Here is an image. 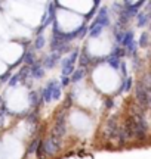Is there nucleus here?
<instances>
[{
  "label": "nucleus",
  "instance_id": "obj_21",
  "mask_svg": "<svg viewBox=\"0 0 151 159\" xmlns=\"http://www.w3.org/2000/svg\"><path fill=\"white\" fill-rule=\"evenodd\" d=\"M148 44V33H144L139 39V47H147Z\"/></svg>",
  "mask_w": 151,
  "mask_h": 159
},
{
  "label": "nucleus",
  "instance_id": "obj_4",
  "mask_svg": "<svg viewBox=\"0 0 151 159\" xmlns=\"http://www.w3.org/2000/svg\"><path fill=\"white\" fill-rule=\"evenodd\" d=\"M93 24H96V25L102 27V28L110 24V19H108V15H107V9H101L99 15L96 16V19H95V22Z\"/></svg>",
  "mask_w": 151,
  "mask_h": 159
},
{
  "label": "nucleus",
  "instance_id": "obj_10",
  "mask_svg": "<svg viewBox=\"0 0 151 159\" xmlns=\"http://www.w3.org/2000/svg\"><path fill=\"white\" fill-rule=\"evenodd\" d=\"M101 33H102V27H99L96 24H92V25H90V28H89V35H90V37L96 39V37L101 35Z\"/></svg>",
  "mask_w": 151,
  "mask_h": 159
},
{
  "label": "nucleus",
  "instance_id": "obj_28",
  "mask_svg": "<svg viewBox=\"0 0 151 159\" xmlns=\"http://www.w3.org/2000/svg\"><path fill=\"white\" fill-rule=\"evenodd\" d=\"M122 72L126 75V66H124V65H122Z\"/></svg>",
  "mask_w": 151,
  "mask_h": 159
},
{
  "label": "nucleus",
  "instance_id": "obj_24",
  "mask_svg": "<svg viewBox=\"0 0 151 159\" xmlns=\"http://www.w3.org/2000/svg\"><path fill=\"white\" fill-rule=\"evenodd\" d=\"M105 106H107L108 109L113 108V106H114V102H113V99H107V100H105Z\"/></svg>",
  "mask_w": 151,
  "mask_h": 159
},
{
  "label": "nucleus",
  "instance_id": "obj_5",
  "mask_svg": "<svg viewBox=\"0 0 151 159\" xmlns=\"http://www.w3.org/2000/svg\"><path fill=\"white\" fill-rule=\"evenodd\" d=\"M28 72L31 74V77L40 78L45 74V69H43V66H41L40 63H33V66H31V69H28Z\"/></svg>",
  "mask_w": 151,
  "mask_h": 159
},
{
  "label": "nucleus",
  "instance_id": "obj_1",
  "mask_svg": "<svg viewBox=\"0 0 151 159\" xmlns=\"http://www.w3.org/2000/svg\"><path fill=\"white\" fill-rule=\"evenodd\" d=\"M148 85L144 81H139L138 83V87H136V99L139 100V106L142 109H147L148 105H150V93H148Z\"/></svg>",
  "mask_w": 151,
  "mask_h": 159
},
{
  "label": "nucleus",
  "instance_id": "obj_20",
  "mask_svg": "<svg viewBox=\"0 0 151 159\" xmlns=\"http://www.w3.org/2000/svg\"><path fill=\"white\" fill-rule=\"evenodd\" d=\"M107 62L110 63L111 66H113V68L114 69H117L119 68V66H120V62H119V59H117V57H113V56H110L108 57V59H107Z\"/></svg>",
  "mask_w": 151,
  "mask_h": 159
},
{
  "label": "nucleus",
  "instance_id": "obj_3",
  "mask_svg": "<svg viewBox=\"0 0 151 159\" xmlns=\"http://www.w3.org/2000/svg\"><path fill=\"white\" fill-rule=\"evenodd\" d=\"M117 134H119L117 118L116 116H111V118L107 121V125H105V136L110 137V139H116Z\"/></svg>",
  "mask_w": 151,
  "mask_h": 159
},
{
  "label": "nucleus",
  "instance_id": "obj_7",
  "mask_svg": "<svg viewBox=\"0 0 151 159\" xmlns=\"http://www.w3.org/2000/svg\"><path fill=\"white\" fill-rule=\"evenodd\" d=\"M73 72H74V63L65 61L64 66H62V77H70Z\"/></svg>",
  "mask_w": 151,
  "mask_h": 159
},
{
  "label": "nucleus",
  "instance_id": "obj_18",
  "mask_svg": "<svg viewBox=\"0 0 151 159\" xmlns=\"http://www.w3.org/2000/svg\"><path fill=\"white\" fill-rule=\"evenodd\" d=\"M30 103H31V106H37L39 105V96H37V93L33 91V93H30Z\"/></svg>",
  "mask_w": 151,
  "mask_h": 159
},
{
  "label": "nucleus",
  "instance_id": "obj_11",
  "mask_svg": "<svg viewBox=\"0 0 151 159\" xmlns=\"http://www.w3.org/2000/svg\"><path fill=\"white\" fill-rule=\"evenodd\" d=\"M89 62H92V57L89 56L86 52H83V53L80 55V66H83V68H85V66H87V65H89Z\"/></svg>",
  "mask_w": 151,
  "mask_h": 159
},
{
  "label": "nucleus",
  "instance_id": "obj_15",
  "mask_svg": "<svg viewBox=\"0 0 151 159\" xmlns=\"http://www.w3.org/2000/svg\"><path fill=\"white\" fill-rule=\"evenodd\" d=\"M130 87H132V78L128 77V78L123 81V85H122V89H120V91H129Z\"/></svg>",
  "mask_w": 151,
  "mask_h": 159
},
{
  "label": "nucleus",
  "instance_id": "obj_12",
  "mask_svg": "<svg viewBox=\"0 0 151 159\" xmlns=\"http://www.w3.org/2000/svg\"><path fill=\"white\" fill-rule=\"evenodd\" d=\"M71 75H73V77H71L70 80L73 83H77V81H80V80L85 77V71H83V69H77V71H74Z\"/></svg>",
  "mask_w": 151,
  "mask_h": 159
},
{
  "label": "nucleus",
  "instance_id": "obj_13",
  "mask_svg": "<svg viewBox=\"0 0 151 159\" xmlns=\"http://www.w3.org/2000/svg\"><path fill=\"white\" fill-rule=\"evenodd\" d=\"M147 24H148V15L144 13V12H141L138 15V27H145Z\"/></svg>",
  "mask_w": 151,
  "mask_h": 159
},
{
  "label": "nucleus",
  "instance_id": "obj_17",
  "mask_svg": "<svg viewBox=\"0 0 151 159\" xmlns=\"http://www.w3.org/2000/svg\"><path fill=\"white\" fill-rule=\"evenodd\" d=\"M59 97H61V85H58L55 83V85L52 89V99H59Z\"/></svg>",
  "mask_w": 151,
  "mask_h": 159
},
{
  "label": "nucleus",
  "instance_id": "obj_27",
  "mask_svg": "<svg viewBox=\"0 0 151 159\" xmlns=\"http://www.w3.org/2000/svg\"><path fill=\"white\" fill-rule=\"evenodd\" d=\"M18 80H19V77H18V75H15V77L11 80V83H9V84H11V85H15L18 83Z\"/></svg>",
  "mask_w": 151,
  "mask_h": 159
},
{
  "label": "nucleus",
  "instance_id": "obj_25",
  "mask_svg": "<svg viewBox=\"0 0 151 159\" xmlns=\"http://www.w3.org/2000/svg\"><path fill=\"white\" fill-rule=\"evenodd\" d=\"M70 81H71L70 77H62V85H64V87L70 84Z\"/></svg>",
  "mask_w": 151,
  "mask_h": 159
},
{
  "label": "nucleus",
  "instance_id": "obj_22",
  "mask_svg": "<svg viewBox=\"0 0 151 159\" xmlns=\"http://www.w3.org/2000/svg\"><path fill=\"white\" fill-rule=\"evenodd\" d=\"M123 55H124V50H123V49H120V47L117 46L116 49L113 50V55H111V56H113V57H117V59H120Z\"/></svg>",
  "mask_w": 151,
  "mask_h": 159
},
{
  "label": "nucleus",
  "instance_id": "obj_14",
  "mask_svg": "<svg viewBox=\"0 0 151 159\" xmlns=\"http://www.w3.org/2000/svg\"><path fill=\"white\" fill-rule=\"evenodd\" d=\"M21 61H24V62L28 63V65L34 63V53H33V52H25V53H24V57Z\"/></svg>",
  "mask_w": 151,
  "mask_h": 159
},
{
  "label": "nucleus",
  "instance_id": "obj_26",
  "mask_svg": "<svg viewBox=\"0 0 151 159\" xmlns=\"http://www.w3.org/2000/svg\"><path fill=\"white\" fill-rule=\"evenodd\" d=\"M123 35H124V33H117V34H116V39H117V41H119V43H122Z\"/></svg>",
  "mask_w": 151,
  "mask_h": 159
},
{
  "label": "nucleus",
  "instance_id": "obj_16",
  "mask_svg": "<svg viewBox=\"0 0 151 159\" xmlns=\"http://www.w3.org/2000/svg\"><path fill=\"white\" fill-rule=\"evenodd\" d=\"M36 150H37V152H36V153H37V158L39 159H43L45 158V146H43V142H39V148L36 149Z\"/></svg>",
  "mask_w": 151,
  "mask_h": 159
},
{
  "label": "nucleus",
  "instance_id": "obj_2",
  "mask_svg": "<svg viewBox=\"0 0 151 159\" xmlns=\"http://www.w3.org/2000/svg\"><path fill=\"white\" fill-rule=\"evenodd\" d=\"M43 146H45V156H51V155H55L61 149L62 142H61V139H58V137L51 136L47 140L43 142Z\"/></svg>",
  "mask_w": 151,
  "mask_h": 159
},
{
  "label": "nucleus",
  "instance_id": "obj_6",
  "mask_svg": "<svg viewBox=\"0 0 151 159\" xmlns=\"http://www.w3.org/2000/svg\"><path fill=\"white\" fill-rule=\"evenodd\" d=\"M55 83H56V81H51V83L45 87V90H43V100H45V102H51V100H52V89H53V85H55Z\"/></svg>",
  "mask_w": 151,
  "mask_h": 159
},
{
  "label": "nucleus",
  "instance_id": "obj_23",
  "mask_svg": "<svg viewBox=\"0 0 151 159\" xmlns=\"http://www.w3.org/2000/svg\"><path fill=\"white\" fill-rule=\"evenodd\" d=\"M39 142H40L39 139H36L34 142H33V144H31V146L28 148V153H33V152H36V149H37V146H39Z\"/></svg>",
  "mask_w": 151,
  "mask_h": 159
},
{
  "label": "nucleus",
  "instance_id": "obj_8",
  "mask_svg": "<svg viewBox=\"0 0 151 159\" xmlns=\"http://www.w3.org/2000/svg\"><path fill=\"white\" fill-rule=\"evenodd\" d=\"M59 61V55H51V56H47L46 59H45V66L46 68H52L53 65H56Z\"/></svg>",
  "mask_w": 151,
  "mask_h": 159
},
{
  "label": "nucleus",
  "instance_id": "obj_9",
  "mask_svg": "<svg viewBox=\"0 0 151 159\" xmlns=\"http://www.w3.org/2000/svg\"><path fill=\"white\" fill-rule=\"evenodd\" d=\"M122 43H123V46H124V47H129L130 44H134V43H135V41H134V33H132V31H128V33H124Z\"/></svg>",
  "mask_w": 151,
  "mask_h": 159
},
{
  "label": "nucleus",
  "instance_id": "obj_19",
  "mask_svg": "<svg viewBox=\"0 0 151 159\" xmlns=\"http://www.w3.org/2000/svg\"><path fill=\"white\" fill-rule=\"evenodd\" d=\"M45 46V37H41V35H39L37 39H36V41H34V47L37 49V50H40L41 47Z\"/></svg>",
  "mask_w": 151,
  "mask_h": 159
}]
</instances>
